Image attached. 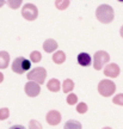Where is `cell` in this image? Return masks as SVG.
I'll list each match as a JSON object with an SVG mask.
<instances>
[{"label":"cell","mask_w":123,"mask_h":129,"mask_svg":"<svg viewBox=\"0 0 123 129\" xmlns=\"http://www.w3.org/2000/svg\"><path fill=\"white\" fill-rule=\"evenodd\" d=\"M46 78H47V71L43 67H36L35 69H32L31 72L27 73V79L29 80L36 81L40 85L46 83Z\"/></svg>","instance_id":"obj_5"},{"label":"cell","mask_w":123,"mask_h":129,"mask_svg":"<svg viewBox=\"0 0 123 129\" xmlns=\"http://www.w3.org/2000/svg\"><path fill=\"white\" fill-rule=\"evenodd\" d=\"M119 67L118 64L116 63H109L106 67L104 68V74L109 78H116L119 75Z\"/></svg>","instance_id":"obj_9"},{"label":"cell","mask_w":123,"mask_h":129,"mask_svg":"<svg viewBox=\"0 0 123 129\" xmlns=\"http://www.w3.org/2000/svg\"><path fill=\"white\" fill-rule=\"evenodd\" d=\"M47 87L51 92H57L60 90V87H61V84H60V81L57 79H50L48 81V84H47Z\"/></svg>","instance_id":"obj_13"},{"label":"cell","mask_w":123,"mask_h":129,"mask_svg":"<svg viewBox=\"0 0 123 129\" xmlns=\"http://www.w3.org/2000/svg\"><path fill=\"white\" fill-rule=\"evenodd\" d=\"M10 116V110L7 108H1L0 109V120L4 121Z\"/></svg>","instance_id":"obj_21"},{"label":"cell","mask_w":123,"mask_h":129,"mask_svg":"<svg viewBox=\"0 0 123 129\" xmlns=\"http://www.w3.org/2000/svg\"><path fill=\"white\" fill-rule=\"evenodd\" d=\"M117 1H119V3H123V0H117Z\"/></svg>","instance_id":"obj_27"},{"label":"cell","mask_w":123,"mask_h":129,"mask_svg":"<svg viewBox=\"0 0 123 129\" xmlns=\"http://www.w3.org/2000/svg\"><path fill=\"white\" fill-rule=\"evenodd\" d=\"M22 16L26 20L32 22V20H35L38 17V10L34 4H26L24 5L23 9H22Z\"/></svg>","instance_id":"obj_6"},{"label":"cell","mask_w":123,"mask_h":129,"mask_svg":"<svg viewBox=\"0 0 123 129\" xmlns=\"http://www.w3.org/2000/svg\"><path fill=\"white\" fill-rule=\"evenodd\" d=\"M5 5V0H0V7H3Z\"/></svg>","instance_id":"obj_25"},{"label":"cell","mask_w":123,"mask_h":129,"mask_svg":"<svg viewBox=\"0 0 123 129\" xmlns=\"http://www.w3.org/2000/svg\"><path fill=\"white\" fill-rule=\"evenodd\" d=\"M110 60V55L104 50H98L93 55V67L96 71H100L103 69V66H104L106 62H109Z\"/></svg>","instance_id":"obj_4"},{"label":"cell","mask_w":123,"mask_h":129,"mask_svg":"<svg viewBox=\"0 0 123 129\" xmlns=\"http://www.w3.org/2000/svg\"><path fill=\"white\" fill-rule=\"evenodd\" d=\"M10 63V54L7 51H0V69H5L9 67Z\"/></svg>","instance_id":"obj_12"},{"label":"cell","mask_w":123,"mask_h":129,"mask_svg":"<svg viewBox=\"0 0 123 129\" xmlns=\"http://www.w3.org/2000/svg\"><path fill=\"white\" fill-rule=\"evenodd\" d=\"M77 102H78L77 94H74V93H69L68 97H67V103H68L69 105H74V104H77Z\"/></svg>","instance_id":"obj_20"},{"label":"cell","mask_w":123,"mask_h":129,"mask_svg":"<svg viewBox=\"0 0 123 129\" xmlns=\"http://www.w3.org/2000/svg\"><path fill=\"white\" fill-rule=\"evenodd\" d=\"M23 3V0H7V4L12 10H17L20 7V5Z\"/></svg>","instance_id":"obj_18"},{"label":"cell","mask_w":123,"mask_h":129,"mask_svg":"<svg viewBox=\"0 0 123 129\" xmlns=\"http://www.w3.org/2000/svg\"><path fill=\"white\" fill-rule=\"evenodd\" d=\"M119 34H121V37L123 38V25H122V28H121V30H119Z\"/></svg>","instance_id":"obj_26"},{"label":"cell","mask_w":123,"mask_h":129,"mask_svg":"<svg viewBox=\"0 0 123 129\" xmlns=\"http://www.w3.org/2000/svg\"><path fill=\"white\" fill-rule=\"evenodd\" d=\"M71 0H55V7L60 11H64L69 6Z\"/></svg>","instance_id":"obj_16"},{"label":"cell","mask_w":123,"mask_h":129,"mask_svg":"<svg viewBox=\"0 0 123 129\" xmlns=\"http://www.w3.org/2000/svg\"><path fill=\"white\" fill-rule=\"evenodd\" d=\"M74 88V83L71 80V79H66L62 84V90H64L65 93H69L71 91H73Z\"/></svg>","instance_id":"obj_15"},{"label":"cell","mask_w":123,"mask_h":129,"mask_svg":"<svg viewBox=\"0 0 123 129\" xmlns=\"http://www.w3.org/2000/svg\"><path fill=\"white\" fill-rule=\"evenodd\" d=\"M77 111L79 114H85L87 111V105L85 103H79L77 105Z\"/></svg>","instance_id":"obj_22"},{"label":"cell","mask_w":123,"mask_h":129,"mask_svg":"<svg viewBox=\"0 0 123 129\" xmlns=\"http://www.w3.org/2000/svg\"><path fill=\"white\" fill-rule=\"evenodd\" d=\"M30 60H31V62H40V61L42 60V54L40 53V51H32L31 54H30Z\"/></svg>","instance_id":"obj_17"},{"label":"cell","mask_w":123,"mask_h":129,"mask_svg":"<svg viewBox=\"0 0 123 129\" xmlns=\"http://www.w3.org/2000/svg\"><path fill=\"white\" fill-rule=\"evenodd\" d=\"M78 60V63L80 64V66H84V67H87V66H90L92 62V59L90 54H87V53H80L77 57Z\"/></svg>","instance_id":"obj_11"},{"label":"cell","mask_w":123,"mask_h":129,"mask_svg":"<svg viewBox=\"0 0 123 129\" xmlns=\"http://www.w3.org/2000/svg\"><path fill=\"white\" fill-rule=\"evenodd\" d=\"M30 67H31V62L23 56H19L17 59H14V61L12 62V71L17 74L25 73L30 69Z\"/></svg>","instance_id":"obj_2"},{"label":"cell","mask_w":123,"mask_h":129,"mask_svg":"<svg viewBox=\"0 0 123 129\" xmlns=\"http://www.w3.org/2000/svg\"><path fill=\"white\" fill-rule=\"evenodd\" d=\"M24 91H25V93H26L29 97H37L41 93V86H40L38 83L30 80L29 83L25 84Z\"/></svg>","instance_id":"obj_7"},{"label":"cell","mask_w":123,"mask_h":129,"mask_svg":"<svg viewBox=\"0 0 123 129\" xmlns=\"http://www.w3.org/2000/svg\"><path fill=\"white\" fill-rule=\"evenodd\" d=\"M116 91V85L114 81L104 79L98 84V92L102 94L103 97H110L114 94V92Z\"/></svg>","instance_id":"obj_3"},{"label":"cell","mask_w":123,"mask_h":129,"mask_svg":"<svg viewBox=\"0 0 123 129\" xmlns=\"http://www.w3.org/2000/svg\"><path fill=\"white\" fill-rule=\"evenodd\" d=\"M34 127H38V128H41V124L40 123H37L35 121H31L30 122V128H34Z\"/></svg>","instance_id":"obj_23"},{"label":"cell","mask_w":123,"mask_h":129,"mask_svg":"<svg viewBox=\"0 0 123 129\" xmlns=\"http://www.w3.org/2000/svg\"><path fill=\"white\" fill-rule=\"evenodd\" d=\"M47 122L50 125H57L61 122V114L56 110H50L47 114Z\"/></svg>","instance_id":"obj_8"},{"label":"cell","mask_w":123,"mask_h":129,"mask_svg":"<svg viewBox=\"0 0 123 129\" xmlns=\"http://www.w3.org/2000/svg\"><path fill=\"white\" fill-rule=\"evenodd\" d=\"M65 60H66V54H65L62 50H59L54 53V55H53V61H54L55 63L57 64H61L64 63Z\"/></svg>","instance_id":"obj_14"},{"label":"cell","mask_w":123,"mask_h":129,"mask_svg":"<svg viewBox=\"0 0 123 129\" xmlns=\"http://www.w3.org/2000/svg\"><path fill=\"white\" fill-rule=\"evenodd\" d=\"M57 47H59L57 42L55 40H53V38H48L43 43V49L46 50V53H53V51H55L57 49Z\"/></svg>","instance_id":"obj_10"},{"label":"cell","mask_w":123,"mask_h":129,"mask_svg":"<svg viewBox=\"0 0 123 129\" xmlns=\"http://www.w3.org/2000/svg\"><path fill=\"white\" fill-rule=\"evenodd\" d=\"M96 17L100 23L109 24V23H111L115 18L114 10H112V7H111L110 5H106V4L99 5L96 10Z\"/></svg>","instance_id":"obj_1"},{"label":"cell","mask_w":123,"mask_h":129,"mask_svg":"<svg viewBox=\"0 0 123 129\" xmlns=\"http://www.w3.org/2000/svg\"><path fill=\"white\" fill-rule=\"evenodd\" d=\"M3 81H4V74L0 72V83H3Z\"/></svg>","instance_id":"obj_24"},{"label":"cell","mask_w":123,"mask_h":129,"mask_svg":"<svg viewBox=\"0 0 123 129\" xmlns=\"http://www.w3.org/2000/svg\"><path fill=\"white\" fill-rule=\"evenodd\" d=\"M112 103L116 104V105H123V93L116 94V96L112 98Z\"/></svg>","instance_id":"obj_19"}]
</instances>
